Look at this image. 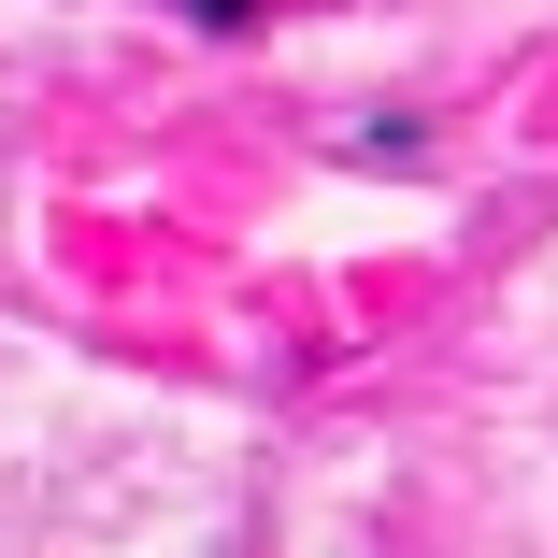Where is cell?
<instances>
[{"instance_id": "obj_1", "label": "cell", "mask_w": 558, "mask_h": 558, "mask_svg": "<svg viewBox=\"0 0 558 558\" xmlns=\"http://www.w3.org/2000/svg\"><path fill=\"white\" fill-rule=\"evenodd\" d=\"M201 15H258V0H201Z\"/></svg>"}]
</instances>
